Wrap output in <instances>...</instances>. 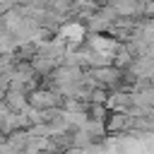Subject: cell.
<instances>
[{
	"mask_svg": "<svg viewBox=\"0 0 154 154\" xmlns=\"http://www.w3.org/2000/svg\"><path fill=\"white\" fill-rule=\"evenodd\" d=\"M29 103L38 111H53L55 106L63 103V99H60L58 89H34L29 96Z\"/></svg>",
	"mask_w": 154,
	"mask_h": 154,
	"instance_id": "6da1fadb",
	"label": "cell"
}]
</instances>
